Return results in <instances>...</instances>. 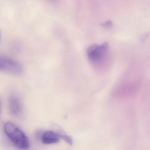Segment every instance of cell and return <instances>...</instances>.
<instances>
[{
	"label": "cell",
	"instance_id": "1",
	"mask_svg": "<svg viewBox=\"0 0 150 150\" xmlns=\"http://www.w3.org/2000/svg\"><path fill=\"white\" fill-rule=\"evenodd\" d=\"M4 131L10 141L20 149L27 150L30 146V142L24 132L12 122H7L4 125Z\"/></svg>",
	"mask_w": 150,
	"mask_h": 150
},
{
	"label": "cell",
	"instance_id": "8",
	"mask_svg": "<svg viewBox=\"0 0 150 150\" xmlns=\"http://www.w3.org/2000/svg\"><path fill=\"white\" fill-rule=\"evenodd\" d=\"M1 33H0V41H1Z\"/></svg>",
	"mask_w": 150,
	"mask_h": 150
},
{
	"label": "cell",
	"instance_id": "3",
	"mask_svg": "<svg viewBox=\"0 0 150 150\" xmlns=\"http://www.w3.org/2000/svg\"><path fill=\"white\" fill-rule=\"evenodd\" d=\"M108 48L107 43L101 45H94L90 46L87 50V55L89 60L93 62H97L100 60L107 52Z\"/></svg>",
	"mask_w": 150,
	"mask_h": 150
},
{
	"label": "cell",
	"instance_id": "4",
	"mask_svg": "<svg viewBox=\"0 0 150 150\" xmlns=\"http://www.w3.org/2000/svg\"><path fill=\"white\" fill-rule=\"evenodd\" d=\"M9 109L11 113L16 117L21 116L22 114L23 108L19 98L16 96L12 95L9 97Z\"/></svg>",
	"mask_w": 150,
	"mask_h": 150
},
{
	"label": "cell",
	"instance_id": "5",
	"mask_svg": "<svg viewBox=\"0 0 150 150\" xmlns=\"http://www.w3.org/2000/svg\"><path fill=\"white\" fill-rule=\"evenodd\" d=\"M58 133L53 131L49 130L44 132L42 137V141L44 144H57L60 141Z\"/></svg>",
	"mask_w": 150,
	"mask_h": 150
},
{
	"label": "cell",
	"instance_id": "2",
	"mask_svg": "<svg viewBox=\"0 0 150 150\" xmlns=\"http://www.w3.org/2000/svg\"><path fill=\"white\" fill-rule=\"evenodd\" d=\"M0 71L13 75H19L23 73V69L21 65L16 60L0 56Z\"/></svg>",
	"mask_w": 150,
	"mask_h": 150
},
{
	"label": "cell",
	"instance_id": "7",
	"mask_svg": "<svg viewBox=\"0 0 150 150\" xmlns=\"http://www.w3.org/2000/svg\"><path fill=\"white\" fill-rule=\"evenodd\" d=\"M1 103L0 102V114H1Z\"/></svg>",
	"mask_w": 150,
	"mask_h": 150
},
{
	"label": "cell",
	"instance_id": "6",
	"mask_svg": "<svg viewBox=\"0 0 150 150\" xmlns=\"http://www.w3.org/2000/svg\"><path fill=\"white\" fill-rule=\"evenodd\" d=\"M57 132L58 133L60 138H62L63 140H64L67 144L71 145L73 144V141L71 137H69L66 133H65L62 130L59 129L58 130Z\"/></svg>",
	"mask_w": 150,
	"mask_h": 150
}]
</instances>
